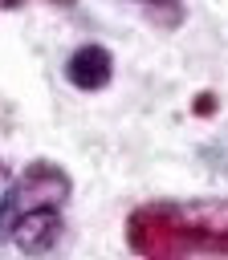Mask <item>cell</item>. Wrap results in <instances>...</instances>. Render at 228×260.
<instances>
[{"label": "cell", "mask_w": 228, "mask_h": 260, "mask_svg": "<svg viewBox=\"0 0 228 260\" xmlns=\"http://www.w3.org/2000/svg\"><path fill=\"white\" fill-rule=\"evenodd\" d=\"M69 195H73L69 171L53 158H33L16 179H8L0 187V244L12 236L20 215H28L37 207H65Z\"/></svg>", "instance_id": "obj_2"}, {"label": "cell", "mask_w": 228, "mask_h": 260, "mask_svg": "<svg viewBox=\"0 0 228 260\" xmlns=\"http://www.w3.org/2000/svg\"><path fill=\"white\" fill-rule=\"evenodd\" d=\"M24 0H0V8H20ZM49 4H57V8H69L73 0H49Z\"/></svg>", "instance_id": "obj_7"}, {"label": "cell", "mask_w": 228, "mask_h": 260, "mask_svg": "<svg viewBox=\"0 0 228 260\" xmlns=\"http://www.w3.org/2000/svg\"><path fill=\"white\" fill-rule=\"evenodd\" d=\"M138 4H142V8H147V16H151L159 28H167V32H175V28L183 24V16H187L179 0H138Z\"/></svg>", "instance_id": "obj_5"}, {"label": "cell", "mask_w": 228, "mask_h": 260, "mask_svg": "<svg viewBox=\"0 0 228 260\" xmlns=\"http://www.w3.org/2000/svg\"><path fill=\"white\" fill-rule=\"evenodd\" d=\"M61 236H65L61 207H37V211H28V215L16 219L8 244H16L24 256H45V252H53L61 244Z\"/></svg>", "instance_id": "obj_3"}, {"label": "cell", "mask_w": 228, "mask_h": 260, "mask_svg": "<svg viewBox=\"0 0 228 260\" xmlns=\"http://www.w3.org/2000/svg\"><path fill=\"white\" fill-rule=\"evenodd\" d=\"M126 248L142 260H179L187 252L228 260V199H155L126 215Z\"/></svg>", "instance_id": "obj_1"}, {"label": "cell", "mask_w": 228, "mask_h": 260, "mask_svg": "<svg viewBox=\"0 0 228 260\" xmlns=\"http://www.w3.org/2000/svg\"><path fill=\"white\" fill-rule=\"evenodd\" d=\"M65 77H69V85H77V89H86V93L106 89L110 77H114V53H110L106 45H81V49L69 53Z\"/></svg>", "instance_id": "obj_4"}, {"label": "cell", "mask_w": 228, "mask_h": 260, "mask_svg": "<svg viewBox=\"0 0 228 260\" xmlns=\"http://www.w3.org/2000/svg\"><path fill=\"white\" fill-rule=\"evenodd\" d=\"M4 183H8V171H4V162H0V187H4Z\"/></svg>", "instance_id": "obj_8"}, {"label": "cell", "mask_w": 228, "mask_h": 260, "mask_svg": "<svg viewBox=\"0 0 228 260\" xmlns=\"http://www.w3.org/2000/svg\"><path fill=\"white\" fill-rule=\"evenodd\" d=\"M191 110H195V114H212V110H216V102H212V93H200Z\"/></svg>", "instance_id": "obj_6"}]
</instances>
